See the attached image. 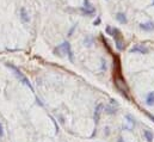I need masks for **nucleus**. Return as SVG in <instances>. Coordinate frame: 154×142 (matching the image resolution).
Wrapping results in <instances>:
<instances>
[{
  "instance_id": "obj_14",
  "label": "nucleus",
  "mask_w": 154,
  "mask_h": 142,
  "mask_svg": "<svg viewBox=\"0 0 154 142\" xmlns=\"http://www.w3.org/2000/svg\"><path fill=\"white\" fill-rule=\"evenodd\" d=\"M85 45H87V47L92 45V38H91V37H87V38H85Z\"/></svg>"
},
{
  "instance_id": "obj_11",
  "label": "nucleus",
  "mask_w": 154,
  "mask_h": 142,
  "mask_svg": "<svg viewBox=\"0 0 154 142\" xmlns=\"http://www.w3.org/2000/svg\"><path fill=\"white\" fill-rule=\"evenodd\" d=\"M143 135H145V137H146V140L148 142H153V133H151L149 130H145Z\"/></svg>"
},
{
  "instance_id": "obj_4",
  "label": "nucleus",
  "mask_w": 154,
  "mask_h": 142,
  "mask_svg": "<svg viewBox=\"0 0 154 142\" xmlns=\"http://www.w3.org/2000/svg\"><path fill=\"white\" fill-rule=\"evenodd\" d=\"M103 109H104V105L100 103V104H98V105H97L96 110H94V122H96V124H98V122H99Z\"/></svg>"
},
{
  "instance_id": "obj_12",
  "label": "nucleus",
  "mask_w": 154,
  "mask_h": 142,
  "mask_svg": "<svg viewBox=\"0 0 154 142\" xmlns=\"http://www.w3.org/2000/svg\"><path fill=\"white\" fill-rule=\"evenodd\" d=\"M80 10H81V12H83L84 14H86V16H91V14H93V13L96 12V10H94V8H91V10H89V8L81 7Z\"/></svg>"
},
{
  "instance_id": "obj_10",
  "label": "nucleus",
  "mask_w": 154,
  "mask_h": 142,
  "mask_svg": "<svg viewBox=\"0 0 154 142\" xmlns=\"http://www.w3.org/2000/svg\"><path fill=\"white\" fill-rule=\"evenodd\" d=\"M105 112H106L107 115H115L116 108H114V106H111V105H106L105 106Z\"/></svg>"
},
{
  "instance_id": "obj_7",
  "label": "nucleus",
  "mask_w": 154,
  "mask_h": 142,
  "mask_svg": "<svg viewBox=\"0 0 154 142\" xmlns=\"http://www.w3.org/2000/svg\"><path fill=\"white\" fill-rule=\"evenodd\" d=\"M116 19H117L121 24H125L127 22H128V19H127V17H125V14H124V13H122V12H118L117 14H116Z\"/></svg>"
},
{
  "instance_id": "obj_17",
  "label": "nucleus",
  "mask_w": 154,
  "mask_h": 142,
  "mask_svg": "<svg viewBox=\"0 0 154 142\" xmlns=\"http://www.w3.org/2000/svg\"><path fill=\"white\" fill-rule=\"evenodd\" d=\"M4 136V130H3V125L0 124V137Z\"/></svg>"
},
{
  "instance_id": "obj_6",
  "label": "nucleus",
  "mask_w": 154,
  "mask_h": 142,
  "mask_svg": "<svg viewBox=\"0 0 154 142\" xmlns=\"http://www.w3.org/2000/svg\"><path fill=\"white\" fill-rule=\"evenodd\" d=\"M140 29L145 31H152L154 29V23L153 22H148V23H142L140 24Z\"/></svg>"
},
{
  "instance_id": "obj_18",
  "label": "nucleus",
  "mask_w": 154,
  "mask_h": 142,
  "mask_svg": "<svg viewBox=\"0 0 154 142\" xmlns=\"http://www.w3.org/2000/svg\"><path fill=\"white\" fill-rule=\"evenodd\" d=\"M99 23H100V18H98L97 21H94V22H93V25H98Z\"/></svg>"
},
{
  "instance_id": "obj_3",
  "label": "nucleus",
  "mask_w": 154,
  "mask_h": 142,
  "mask_svg": "<svg viewBox=\"0 0 154 142\" xmlns=\"http://www.w3.org/2000/svg\"><path fill=\"white\" fill-rule=\"evenodd\" d=\"M148 52H149L148 48L141 45V44H136L130 49V53H138V54H147Z\"/></svg>"
},
{
  "instance_id": "obj_9",
  "label": "nucleus",
  "mask_w": 154,
  "mask_h": 142,
  "mask_svg": "<svg viewBox=\"0 0 154 142\" xmlns=\"http://www.w3.org/2000/svg\"><path fill=\"white\" fill-rule=\"evenodd\" d=\"M66 54L68 55V59H69V61H71V62H74L73 52H72V48H71V44H69V43H68V45H67V52H66Z\"/></svg>"
},
{
  "instance_id": "obj_8",
  "label": "nucleus",
  "mask_w": 154,
  "mask_h": 142,
  "mask_svg": "<svg viewBox=\"0 0 154 142\" xmlns=\"http://www.w3.org/2000/svg\"><path fill=\"white\" fill-rule=\"evenodd\" d=\"M146 103H147V105H149V106L154 105V92H149L148 94H147Z\"/></svg>"
},
{
  "instance_id": "obj_16",
  "label": "nucleus",
  "mask_w": 154,
  "mask_h": 142,
  "mask_svg": "<svg viewBox=\"0 0 154 142\" xmlns=\"http://www.w3.org/2000/svg\"><path fill=\"white\" fill-rule=\"evenodd\" d=\"M106 32L109 35H112V29L110 28V26H107V28H106Z\"/></svg>"
},
{
  "instance_id": "obj_1",
  "label": "nucleus",
  "mask_w": 154,
  "mask_h": 142,
  "mask_svg": "<svg viewBox=\"0 0 154 142\" xmlns=\"http://www.w3.org/2000/svg\"><path fill=\"white\" fill-rule=\"evenodd\" d=\"M6 67H8L10 69H12V72L14 73V75H16V77L19 79V81H20V83H23L25 86H28V87H29L30 90H31L32 92H34V87H32L31 83H30L29 79H28V78H26L25 75H24L23 73H22V70H20V69H18V68H17L16 66L11 65V63H6Z\"/></svg>"
},
{
  "instance_id": "obj_13",
  "label": "nucleus",
  "mask_w": 154,
  "mask_h": 142,
  "mask_svg": "<svg viewBox=\"0 0 154 142\" xmlns=\"http://www.w3.org/2000/svg\"><path fill=\"white\" fill-rule=\"evenodd\" d=\"M84 7H85V8H89V10H91V8H94L93 6L91 5V3H90L89 0H84Z\"/></svg>"
},
{
  "instance_id": "obj_5",
  "label": "nucleus",
  "mask_w": 154,
  "mask_h": 142,
  "mask_svg": "<svg viewBox=\"0 0 154 142\" xmlns=\"http://www.w3.org/2000/svg\"><path fill=\"white\" fill-rule=\"evenodd\" d=\"M19 17H20L22 22H23L24 24H28V23L30 22L29 13H28V11H26L25 7H22V8H20V13H19Z\"/></svg>"
},
{
  "instance_id": "obj_20",
  "label": "nucleus",
  "mask_w": 154,
  "mask_h": 142,
  "mask_svg": "<svg viewBox=\"0 0 154 142\" xmlns=\"http://www.w3.org/2000/svg\"><path fill=\"white\" fill-rule=\"evenodd\" d=\"M153 4H154V3H153Z\"/></svg>"
},
{
  "instance_id": "obj_15",
  "label": "nucleus",
  "mask_w": 154,
  "mask_h": 142,
  "mask_svg": "<svg viewBox=\"0 0 154 142\" xmlns=\"http://www.w3.org/2000/svg\"><path fill=\"white\" fill-rule=\"evenodd\" d=\"M145 114H146V116L148 117L151 121H153L154 122V115H152V114H149V112H147V111H145Z\"/></svg>"
},
{
  "instance_id": "obj_2",
  "label": "nucleus",
  "mask_w": 154,
  "mask_h": 142,
  "mask_svg": "<svg viewBox=\"0 0 154 142\" xmlns=\"http://www.w3.org/2000/svg\"><path fill=\"white\" fill-rule=\"evenodd\" d=\"M116 41V48L118 50H123L124 49V45H123V39H122V34H121V31L118 30L117 28H114L112 29V35Z\"/></svg>"
},
{
  "instance_id": "obj_19",
  "label": "nucleus",
  "mask_w": 154,
  "mask_h": 142,
  "mask_svg": "<svg viewBox=\"0 0 154 142\" xmlns=\"http://www.w3.org/2000/svg\"><path fill=\"white\" fill-rule=\"evenodd\" d=\"M118 142H123V140L122 139H118Z\"/></svg>"
}]
</instances>
